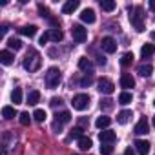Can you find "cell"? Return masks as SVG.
<instances>
[{"instance_id":"obj_19","label":"cell","mask_w":155,"mask_h":155,"mask_svg":"<svg viewBox=\"0 0 155 155\" xmlns=\"http://www.w3.org/2000/svg\"><path fill=\"white\" fill-rule=\"evenodd\" d=\"M79 68H81L82 71H91V69H93V62H91L90 58L82 57V58H79Z\"/></svg>"},{"instance_id":"obj_22","label":"cell","mask_w":155,"mask_h":155,"mask_svg":"<svg viewBox=\"0 0 155 155\" xmlns=\"http://www.w3.org/2000/svg\"><path fill=\"white\" fill-rule=\"evenodd\" d=\"M130 117H131V111H130V110H124V111H120V113L117 115V122H119V124H126V122L130 120Z\"/></svg>"},{"instance_id":"obj_5","label":"cell","mask_w":155,"mask_h":155,"mask_svg":"<svg viewBox=\"0 0 155 155\" xmlns=\"http://www.w3.org/2000/svg\"><path fill=\"white\" fill-rule=\"evenodd\" d=\"M71 37H73L75 42L82 44V42H86V38H88V29H84L81 24H73V26H71Z\"/></svg>"},{"instance_id":"obj_35","label":"cell","mask_w":155,"mask_h":155,"mask_svg":"<svg viewBox=\"0 0 155 155\" xmlns=\"http://www.w3.org/2000/svg\"><path fill=\"white\" fill-rule=\"evenodd\" d=\"M38 13H40L42 17H46V18H49V9H48L46 6H42V4H38Z\"/></svg>"},{"instance_id":"obj_27","label":"cell","mask_w":155,"mask_h":155,"mask_svg":"<svg viewBox=\"0 0 155 155\" xmlns=\"http://www.w3.org/2000/svg\"><path fill=\"white\" fill-rule=\"evenodd\" d=\"M2 115H4V119L9 120V119H13V117L17 115V111H15L13 106H4V108H2Z\"/></svg>"},{"instance_id":"obj_23","label":"cell","mask_w":155,"mask_h":155,"mask_svg":"<svg viewBox=\"0 0 155 155\" xmlns=\"http://www.w3.org/2000/svg\"><path fill=\"white\" fill-rule=\"evenodd\" d=\"M69 120H71V113H69V111L57 113V122H58V124H68Z\"/></svg>"},{"instance_id":"obj_6","label":"cell","mask_w":155,"mask_h":155,"mask_svg":"<svg viewBox=\"0 0 155 155\" xmlns=\"http://www.w3.org/2000/svg\"><path fill=\"white\" fill-rule=\"evenodd\" d=\"M97 90H99L101 93H104V95H111V93L115 91V84H113L110 79L102 77V79H99V82H97Z\"/></svg>"},{"instance_id":"obj_9","label":"cell","mask_w":155,"mask_h":155,"mask_svg":"<svg viewBox=\"0 0 155 155\" xmlns=\"http://www.w3.org/2000/svg\"><path fill=\"white\" fill-rule=\"evenodd\" d=\"M120 86H122L124 90H130V88L135 86V79H133L130 73H122V75H120Z\"/></svg>"},{"instance_id":"obj_31","label":"cell","mask_w":155,"mask_h":155,"mask_svg":"<svg viewBox=\"0 0 155 155\" xmlns=\"http://www.w3.org/2000/svg\"><path fill=\"white\" fill-rule=\"evenodd\" d=\"M46 117H48V115H46L44 110H35V111H33V119H35L37 122H44Z\"/></svg>"},{"instance_id":"obj_34","label":"cell","mask_w":155,"mask_h":155,"mask_svg":"<svg viewBox=\"0 0 155 155\" xmlns=\"http://www.w3.org/2000/svg\"><path fill=\"white\" fill-rule=\"evenodd\" d=\"M111 151H113L111 144H102L101 146V155H111Z\"/></svg>"},{"instance_id":"obj_43","label":"cell","mask_w":155,"mask_h":155,"mask_svg":"<svg viewBox=\"0 0 155 155\" xmlns=\"http://www.w3.org/2000/svg\"><path fill=\"white\" fill-rule=\"evenodd\" d=\"M150 9H153V11H155V2H150Z\"/></svg>"},{"instance_id":"obj_11","label":"cell","mask_w":155,"mask_h":155,"mask_svg":"<svg viewBox=\"0 0 155 155\" xmlns=\"http://www.w3.org/2000/svg\"><path fill=\"white\" fill-rule=\"evenodd\" d=\"M81 20H82V22H86V24H93V22L97 20L95 11H93V9H90V8H88V9H84V11L81 13Z\"/></svg>"},{"instance_id":"obj_32","label":"cell","mask_w":155,"mask_h":155,"mask_svg":"<svg viewBox=\"0 0 155 155\" xmlns=\"http://www.w3.org/2000/svg\"><path fill=\"white\" fill-rule=\"evenodd\" d=\"M18 120H20V124H22V126H29L31 117H29V113H28V111H22V113L18 115Z\"/></svg>"},{"instance_id":"obj_1","label":"cell","mask_w":155,"mask_h":155,"mask_svg":"<svg viewBox=\"0 0 155 155\" xmlns=\"http://www.w3.org/2000/svg\"><path fill=\"white\" fill-rule=\"evenodd\" d=\"M130 22H131V26L135 28V31H139V33L144 31V9H142L140 6H137V8L131 11Z\"/></svg>"},{"instance_id":"obj_41","label":"cell","mask_w":155,"mask_h":155,"mask_svg":"<svg viewBox=\"0 0 155 155\" xmlns=\"http://www.w3.org/2000/svg\"><path fill=\"white\" fill-rule=\"evenodd\" d=\"M102 102H104V108H106V110L111 108V101H110V99H106V101H102ZM102 102H101V104H102Z\"/></svg>"},{"instance_id":"obj_37","label":"cell","mask_w":155,"mask_h":155,"mask_svg":"<svg viewBox=\"0 0 155 155\" xmlns=\"http://www.w3.org/2000/svg\"><path fill=\"white\" fill-rule=\"evenodd\" d=\"M49 104H51V106H53V108H57V106H60V104H62V101H60V99H58V97H53V99H51V102H49Z\"/></svg>"},{"instance_id":"obj_28","label":"cell","mask_w":155,"mask_h":155,"mask_svg":"<svg viewBox=\"0 0 155 155\" xmlns=\"http://www.w3.org/2000/svg\"><path fill=\"white\" fill-rule=\"evenodd\" d=\"M11 101H13L15 104H20V102H22V90H20V88H15V90H13Z\"/></svg>"},{"instance_id":"obj_13","label":"cell","mask_w":155,"mask_h":155,"mask_svg":"<svg viewBox=\"0 0 155 155\" xmlns=\"http://www.w3.org/2000/svg\"><path fill=\"white\" fill-rule=\"evenodd\" d=\"M46 33H48V38H49L51 42H60V40L64 38V33H62L58 28H55V29H48Z\"/></svg>"},{"instance_id":"obj_8","label":"cell","mask_w":155,"mask_h":155,"mask_svg":"<svg viewBox=\"0 0 155 155\" xmlns=\"http://www.w3.org/2000/svg\"><path fill=\"white\" fill-rule=\"evenodd\" d=\"M99 139H101V142H102V144H111V142L117 139V133H115V131H111V130H104V131H101V133H99Z\"/></svg>"},{"instance_id":"obj_20","label":"cell","mask_w":155,"mask_h":155,"mask_svg":"<svg viewBox=\"0 0 155 155\" xmlns=\"http://www.w3.org/2000/svg\"><path fill=\"white\" fill-rule=\"evenodd\" d=\"M151 73H153V66H151V64H140V66H139V75L150 77Z\"/></svg>"},{"instance_id":"obj_25","label":"cell","mask_w":155,"mask_h":155,"mask_svg":"<svg viewBox=\"0 0 155 155\" xmlns=\"http://www.w3.org/2000/svg\"><path fill=\"white\" fill-rule=\"evenodd\" d=\"M101 8L110 13V11H113V9L117 8V4L113 2V0H101Z\"/></svg>"},{"instance_id":"obj_21","label":"cell","mask_w":155,"mask_h":155,"mask_svg":"<svg viewBox=\"0 0 155 155\" xmlns=\"http://www.w3.org/2000/svg\"><path fill=\"white\" fill-rule=\"evenodd\" d=\"M40 101V91H37V90H33V91H29V95H28V104H31V106H35L37 102Z\"/></svg>"},{"instance_id":"obj_45","label":"cell","mask_w":155,"mask_h":155,"mask_svg":"<svg viewBox=\"0 0 155 155\" xmlns=\"http://www.w3.org/2000/svg\"><path fill=\"white\" fill-rule=\"evenodd\" d=\"M153 124H155V117H153Z\"/></svg>"},{"instance_id":"obj_39","label":"cell","mask_w":155,"mask_h":155,"mask_svg":"<svg viewBox=\"0 0 155 155\" xmlns=\"http://www.w3.org/2000/svg\"><path fill=\"white\" fill-rule=\"evenodd\" d=\"M8 29H9V28H8V24H4L2 28H0V37H4V35L8 33Z\"/></svg>"},{"instance_id":"obj_46","label":"cell","mask_w":155,"mask_h":155,"mask_svg":"<svg viewBox=\"0 0 155 155\" xmlns=\"http://www.w3.org/2000/svg\"><path fill=\"white\" fill-rule=\"evenodd\" d=\"M153 106H155V101H153Z\"/></svg>"},{"instance_id":"obj_3","label":"cell","mask_w":155,"mask_h":155,"mask_svg":"<svg viewBox=\"0 0 155 155\" xmlns=\"http://www.w3.org/2000/svg\"><path fill=\"white\" fill-rule=\"evenodd\" d=\"M62 81V75H60V69L58 68H49L48 73H46V84L48 88H57Z\"/></svg>"},{"instance_id":"obj_24","label":"cell","mask_w":155,"mask_h":155,"mask_svg":"<svg viewBox=\"0 0 155 155\" xmlns=\"http://www.w3.org/2000/svg\"><path fill=\"white\" fill-rule=\"evenodd\" d=\"M91 146H93V142H91L90 137H81V139H79V148H81V150L86 151V150H90Z\"/></svg>"},{"instance_id":"obj_4","label":"cell","mask_w":155,"mask_h":155,"mask_svg":"<svg viewBox=\"0 0 155 155\" xmlns=\"http://www.w3.org/2000/svg\"><path fill=\"white\" fill-rule=\"evenodd\" d=\"M71 106H73L75 110H79V111H84V110L90 106V95H86V93L75 95L73 101H71Z\"/></svg>"},{"instance_id":"obj_7","label":"cell","mask_w":155,"mask_h":155,"mask_svg":"<svg viewBox=\"0 0 155 155\" xmlns=\"http://www.w3.org/2000/svg\"><path fill=\"white\" fill-rule=\"evenodd\" d=\"M101 46H102V49H104L106 53H110V55L117 51V42H115L111 37H104L102 42H101Z\"/></svg>"},{"instance_id":"obj_10","label":"cell","mask_w":155,"mask_h":155,"mask_svg":"<svg viewBox=\"0 0 155 155\" xmlns=\"http://www.w3.org/2000/svg\"><path fill=\"white\" fill-rule=\"evenodd\" d=\"M135 150H137V153H140V155H148V153H150V142L139 139V140H135Z\"/></svg>"},{"instance_id":"obj_42","label":"cell","mask_w":155,"mask_h":155,"mask_svg":"<svg viewBox=\"0 0 155 155\" xmlns=\"http://www.w3.org/2000/svg\"><path fill=\"white\" fill-rule=\"evenodd\" d=\"M99 64L104 66V64H106V58H104V57H99Z\"/></svg>"},{"instance_id":"obj_16","label":"cell","mask_w":155,"mask_h":155,"mask_svg":"<svg viewBox=\"0 0 155 155\" xmlns=\"http://www.w3.org/2000/svg\"><path fill=\"white\" fill-rule=\"evenodd\" d=\"M13 53L11 51H8V49H2V51H0V62H2V64H6V66H9L11 62H13Z\"/></svg>"},{"instance_id":"obj_44","label":"cell","mask_w":155,"mask_h":155,"mask_svg":"<svg viewBox=\"0 0 155 155\" xmlns=\"http://www.w3.org/2000/svg\"><path fill=\"white\" fill-rule=\"evenodd\" d=\"M150 37H151V40L155 42V31H151V33H150Z\"/></svg>"},{"instance_id":"obj_14","label":"cell","mask_w":155,"mask_h":155,"mask_svg":"<svg viewBox=\"0 0 155 155\" xmlns=\"http://www.w3.org/2000/svg\"><path fill=\"white\" fill-rule=\"evenodd\" d=\"M77 8H79V0H69V2H66L62 6V13L64 15H71Z\"/></svg>"},{"instance_id":"obj_26","label":"cell","mask_w":155,"mask_h":155,"mask_svg":"<svg viewBox=\"0 0 155 155\" xmlns=\"http://www.w3.org/2000/svg\"><path fill=\"white\" fill-rule=\"evenodd\" d=\"M131 93L130 91H122L120 95H119V104H122V106H126V104H130L131 102Z\"/></svg>"},{"instance_id":"obj_30","label":"cell","mask_w":155,"mask_h":155,"mask_svg":"<svg viewBox=\"0 0 155 155\" xmlns=\"http://www.w3.org/2000/svg\"><path fill=\"white\" fill-rule=\"evenodd\" d=\"M131 62H133V53H124L122 58H120V64L124 68H128V66H131Z\"/></svg>"},{"instance_id":"obj_40","label":"cell","mask_w":155,"mask_h":155,"mask_svg":"<svg viewBox=\"0 0 155 155\" xmlns=\"http://www.w3.org/2000/svg\"><path fill=\"white\" fill-rule=\"evenodd\" d=\"M48 40H49V38H48V33H44V35H42V37H40V44H42V46H44V44H46V42H48Z\"/></svg>"},{"instance_id":"obj_17","label":"cell","mask_w":155,"mask_h":155,"mask_svg":"<svg viewBox=\"0 0 155 155\" xmlns=\"http://www.w3.org/2000/svg\"><path fill=\"white\" fill-rule=\"evenodd\" d=\"M153 53H155V46H153V44H144V46L140 48V57H142V58H150Z\"/></svg>"},{"instance_id":"obj_38","label":"cell","mask_w":155,"mask_h":155,"mask_svg":"<svg viewBox=\"0 0 155 155\" xmlns=\"http://www.w3.org/2000/svg\"><path fill=\"white\" fill-rule=\"evenodd\" d=\"M135 151H137V150H133L131 146H128V148H126V151H124V155H135Z\"/></svg>"},{"instance_id":"obj_15","label":"cell","mask_w":155,"mask_h":155,"mask_svg":"<svg viewBox=\"0 0 155 155\" xmlns=\"http://www.w3.org/2000/svg\"><path fill=\"white\" fill-rule=\"evenodd\" d=\"M37 26H24V28H20L18 29V33L20 35H24V37H29V38H33L35 35H37Z\"/></svg>"},{"instance_id":"obj_12","label":"cell","mask_w":155,"mask_h":155,"mask_svg":"<svg viewBox=\"0 0 155 155\" xmlns=\"http://www.w3.org/2000/svg\"><path fill=\"white\" fill-rule=\"evenodd\" d=\"M148 130H150V126H148V120H146V117H142L137 124H135V133L137 135H144V133H148Z\"/></svg>"},{"instance_id":"obj_33","label":"cell","mask_w":155,"mask_h":155,"mask_svg":"<svg viewBox=\"0 0 155 155\" xmlns=\"http://www.w3.org/2000/svg\"><path fill=\"white\" fill-rule=\"evenodd\" d=\"M82 131H84L82 128H73V130L69 131V137H71V139H81V137H84Z\"/></svg>"},{"instance_id":"obj_2","label":"cell","mask_w":155,"mask_h":155,"mask_svg":"<svg viewBox=\"0 0 155 155\" xmlns=\"http://www.w3.org/2000/svg\"><path fill=\"white\" fill-rule=\"evenodd\" d=\"M40 64H42L40 55H38L35 49H29L28 55H26V58H24V68H26L28 71H37V69L40 68Z\"/></svg>"},{"instance_id":"obj_36","label":"cell","mask_w":155,"mask_h":155,"mask_svg":"<svg viewBox=\"0 0 155 155\" xmlns=\"http://www.w3.org/2000/svg\"><path fill=\"white\" fill-rule=\"evenodd\" d=\"M90 84H91V77H84V79L81 81V86H82V88H86V86H90Z\"/></svg>"},{"instance_id":"obj_29","label":"cell","mask_w":155,"mask_h":155,"mask_svg":"<svg viewBox=\"0 0 155 155\" xmlns=\"http://www.w3.org/2000/svg\"><path fill=\"white\" fill-rule=\"evenodd\" d=\"M8 46H9V49H15V51L22 49V42H20L18 38H9V40H8Z\"/></svg>"},{"instance_id":"obj_18","label":"cell","mask_w":155,"mask_h":155,"mask_svg":"<svg viewBox=\"0 0 155 155\" xmlns=\"http://www.w3.org/2000/svg\"><path fill=\"white\" fill-rule=\"evenodd\" d=\"M111 124V119L110 117H106V115H101L97 120H95V126L99 128V130H104V128H108Z\"/></svg>"}]
</instances>
